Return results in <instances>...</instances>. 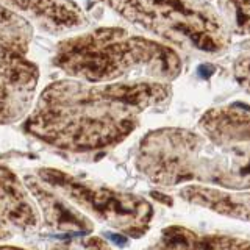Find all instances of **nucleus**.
I'll use <instances>...</instances> for the list:
<instances>
[{
	"mask_svg": "<svg viewBox=\"0 0 250 250\" xmlns=\"http://www.w3.org/2000/svg\"><path fill=\"white\" fill-rule=\"evenodd\" d=\"M31 38H33V27L30 21L10 8L2 6V22H0L2 50L27 55Z\"/></svg>",
	"mask_w": 250,
	"mask_h": 250,
	"instance_id": "obj_13",
	"label": "nucleus"
},
{
	"mask_svg": "<svg viewBox=\"0 0 250 250\" xmlns=\"http://www.w3.org/2000/svg\"><path fill=\"white\" fill-rule=\"evenodd\" d=\"M124 19L183 52L221 53L231 31L208 0H100Z\"/></svg>",
	"mask_w": 250,
	"mask_h": 250,
	"instance_id": "obj_4",
	"label": "nucleus"
},
{
	"mask_svg": "<svg viewBox=\"0 0 250 250\" xmlns=\"http://www.w3.org/2000/svg\"><path fill=\"white\" fill-rule=\"evenodd\" d=\"M53 64L69 77L91 83L127 80L172 82L182 74V60L169 45L124 28H97L58 44Z\"/></svg>",
	"mask_w": 250,
	"mask_h": 250,
	"instance_id": "obj_2",
	"label": "nucleus"
},
{
	"mask_svg": "<svg viewBox=\"0 0 250 250\" xmlns=\"http://www.w3.org/2000/svg\"><path fill=\"white\" fill-rule=\"evenodd\" d=\"M136 169L158 186L186 182L217 185L227 189L250 188V144L234 147L233 160L213 153V144L185 128L147 133L136 155Z\"/></svg>",
	"mask_w": 250,
	"mask_h": 250,
	"instance_id": "obj_3",
	"label": "nucleus"
},
{
	"mask_svg": "<svg viewBox=\"0 0 250 250\" xmlns=\"http://www.w3.org/2000/svg\"><path fill=\"white\" fill-rule=\"evenodd\" d=\"M0 250H25V249H21V247H16V246H2Z\"/></svg>",
	"mask_w": 250,
	"mask_h": 250,
	"instance_id": "obj_17",
	"label": "nucleus"
},
{
	"mask_svg": "<svg viewBox=\"0 0 250 250\" xmlns=\"http://www.w3.org/2000/svg\"><path fill=\"white\" fill-rule=\"evenodd\" d=\"M52 250H111V247L100 236L78 234V236L60 242Z\"/></svg>",
	"mask_w": 250,
	"mask_h": 250,
	"instance_id": "obj_15",
	"label": "nucleus"
},
{
	"mask_svg": "<svg viewBox=\"0 0 250 250\" xmlns=\"http://www.w3.org/2000/svg\"><path fill=\"white\" fill-rule=\"evenodd\" d=\"M39 69L23 53L2 50V122L21 121L33 104Z\"/></svg>",
	"mask_w": 250,
	"mask_h": 250,
	"instance_id": "obj_6",
	"label": "nucleus"
},
{
	"mask_svg": "<svg viewBox=\"0 0 250 250\" xmlns=\"http://www.w3.org/2000/svg\"><path fill=\"white\" fill-rule=\"evenodd\" d=\"M2 5L50 35L70 33L88 25L86 14L72 0H2Z\"/></svg>",
	"mask_w": 250,
	"mask_h": 250,
	"instance_id": "obj_7",
	"label": "nucleus"
},
{
	"mask_svg": "<svg viewBox=\"0 0 250 250\" xmlns=\"http://www.w3.org/2000/svg\"><path fill=\"white\" fill-rule=\"evenodd\" d=\"M38 177L88 214L125 236L138 239L148 231L153 219L150 202L133 192L84 182L60 169L44 167Z\"/></svg>",
	"mask_w": 250,
	"mask_h": 250,
	"instance_id": "obj_5",
	"label": "nucleus"
},
{
	"mask_svg": "<svg viewBox=\"0 0 250 250\" xmlns=\"http://www.w3.org/2000/svg\"><path fill=\"white\" fill-rule=\"evenodd\" d=\"M233 74L238 84L250 94V52L236 58L233 64Z\"/></svg>",
	"mask_w": 250,
	"mask_h": 250,
	"instance_id": "obj_16",
	"label": "nucleus"
},
{
	"mask_svg": "<svg viewBox=\"0 0 250 250\" xmlns=\"http://www.w3.org/2000/svg\"><path fill=\"white\" fill-rule=\"evenodd\" d=\"M199 128L217 148L250 144V108L241 104L209 108L200 117Z\"/></svg>",
	"mask_w": 250,
	"mask_h": 250,
	"instance_id": "obj_9",
	"label": "nucleus"
},
{
	"mask_svg": "<svg viewBox=\"0 0 250 250\" xmlns=\"http://www.w3.org/2000/svg\"><path fill=\"white\" fill-rule=\"evenodd\" d=\"M25 183L5 164L2 166V194H0V222H2V236L8 229L28 231L38 227V213L30 202L25 189Z\"/></svg>",
	"mask_w": 250,
	"mask_h": 250,
	"instance_id": "obj_10",
	"label": "nucleus"
},
{
	"mask_svg": "<svg viewBox=\"0 0 250 250\" xmlns=\"http://www.w3.org/2000/svg\"><path fill=\"white\" fill-rule=\"evenodd\" d=\"M147 250H222L221 234H199L183 225H169Z\"/></svg>",
	"mask_w": 250,
	"mask_h": 250,
	"instance_id": "obj_12",
	"label": "nucleus"
},
{
	"mask_svg": "<svg viewBox=\"0 0 250 250\" xmlns=\"http://www.w3.org/2000/svg\"><path fill=\"white\" fill-rule=\"evenodd\" d=\"M170 97L166 82L91 83L70 77L47 86L23 128L60 150H105L127 139L147 109L164 111Z\"/></svg>",
	"mask_w": 250,
	"mask_h": 250,
	"instance_id": "obj_1",
	"label": "nucleus"
},
{
	"mask_svg": "<svg viewBox=\"0 0 250 250\" xmlns=\"http://www.w3.org/2000/svg\"><path fill=\"white\" fill-rule=\"evenodd\" d=\"M180 197L221 216L250 222V192L224 191L203 185H189L180 191Z\"/></svg>",
	"mask_w": 250,
	"mask_h": 250,
	"instance_id": "obj_11",
	"label": "nucleus"
},
{
	"mask_svg": "<svg viewBox=\"0 0 250 250\" xmlns=\"http://www.w3.org/2000/svg\"><path fill=\"white\" fill-rule=\"evenodd\" d=\"M27 189L33 195L38 205L41 207L45 225L53 231L66 234H88L92 231L94 225L88 216L80 213L75 205L66 202V197L53 189L39 177L28 175L23 180Z\"/></svg>",
	"mask_w": 250,
	"mask_h": 250,
	"instance_id": "obj_8",
	"label": "nucleus"
},
{
	"mask_svg": "<svg viewBox=\"0 0 250 250\" xmlns=\"http://www.w3.org/2000/svg\"><path fill=\"white\" fill-rule=\"evenodd\" d=\"M222 16L231 35H250V0H208Z\"/></svg>",
	"mask_w": 250,
	"mask_h": 250,
	"instance_id": "obj_14",
	"label": "nucleus"
}]
</instances>
